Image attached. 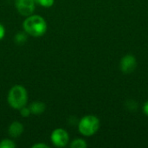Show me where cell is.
I'll return each instance as SVG.
<instances>
[{"mask_svg": "<svg viewBox=\"0 0 148 148\" xmlns=\"http://www.w3.org/2000/svg\"><path fill=\"white\" fill-rule=\"evenodd\" d=\"M7 101L13 109L19 110L25 107L28 102V92L26 88L22 85L13 86L8 93Z\"/></svg>", "mask_w": 148, "mask_h": 148, "instance_id": "obj_2", "label": "cell"}, {"mask_svg": "<svg viewBox=\"0 0 148 148\" xmlns=\"http://www.w3.org/2000/svg\"><path fill=\"white\" fill-rule=\"evenodd\" d=\"M27 34V33H26ZM24 32H18L15 37H14V40L15 42L17 43V44H23L26 40H27V35H26Z\"/></svg>", "mask_w": 148, "mask_h": 148, "instance_id": "obj_10", "label": "cell"}, {"mask_svg": "<svg viewBox=\"0 0 148 148\" xmlns=\"http://www.w3.org/2000/svg\"><path fill=\"white\" fill-rule=\"evenodd\" d=\"M137 67V60L133 55L125 56L121 61V70L124 74L133 73Z\"/></svg>", "mask_w": 148, "mask_h": 148, "instance_id": "obj_6", "label": "cell"}, {"mask_svg": "<svg viewBox=\"0 0 148 148\" xmlns=\"http://www.w3.org/2000/svg\"><path fill=\"white\" fill-rule=\"evenodd\" d=\"M5 36V29L3 27V25L2 23H0V41H2L3 39Z\"/></svg>", "mask_w": 148, "mask_h": 148, "instance_id": "obj_15", "label": "cell"}, {"mask_svg": "<svg viewBox=\"0 0 148 148\" xmlns=\"http://www.w3.org/2000/svg\"><path fill=\"white\" fill-rule=\"evenodd\" d=\"M143 110H144V113L146 114V115H147L148 116V101L145 103L144 108H143Z\"/></svg>", "mask_w": 148, "mask_h": 148, "instance_id": "obj_17", "label": "cell"}, {"mask_svg": "<svg viewBox=\"0 0 148 148\" xmlns=\"http://www.w3.org/2000/svg\"><path fill=\"white\" fill-rule=\"evenodd\" d=\"M100 127V121L95 115H86L81 119L78 124L79 132L86 137L94 135Z\"/></svg>", "mask_w": 148, "mask_h": 148, "instance_id": "obj_3", "label": "cell"}, {"mask_svg": "<svg viewBox=\"0 0 148 148\" xmlns=\"http://www.w3.org/2000/svg\"><path fill=\"white\" fill-rule=\"evenodd\" d=\"M20 111V115L23 116V117H29L30 114H31V112L29 110V107H23L21 109H19Z\"/></svg>", "mask_w": 148, "mask_h": 148, "instance_id": "obj_14", "label": "cell"}, {"mask_svg": "<svg viewBox=\"0 0 148 148\" xmlns=\"http://www.w3.org/2000/svg\"><path fill=\"white\" fill-rule=\"evenodd\" d=\"M35 3V0H16V8L20 15L29 16L34 12Z\"/></svg>", "mask_w": 148, "mask_h": 148, "instance_id": "obj_5", "label": "cell"}, {"mask_svg": "<svg viewBox=\"0 0 148 148\" xmlns=\"http://www.w3.org/2000/svg\"><path fill=\"white\" fill-rule=\"evenodd\" d=\"M23 28L28 35L34 37H40L46 33L48 25L45 19L41 16L30 15L23 21Z\"/></svg>", "mask_w": 148, "mask_h": 148, "instance_id": "obj_1", "label": "cell"}, {"mask_svg": "<svg viewBox=\"0 0 148 148\" xmlns=\"http://www.w3.org/2000/svg\"><path fill=\"white\" fill-rule=\"evenodd\" d=\"M29 108L31 112V114L40 115L44 113L46 109V105L42 101H34L29 106Z\"/></svg>", "mask_w": 148, "mask_h": 148, "instance_id": "obj_8", "label": "cell"}, {"mask_svg": "<svg viewBox=\"0 0 148 148\" xmlns=\"http://www.w3.org/2000/svg\"><path fill=\"white\" fill-rule=\"evenodd\" d=\"M126 107L129 111H134L138 108V104L134 100H128L126 102Z\"/></svg>", "mask_w": 148, "mask_h": 148, "instance_id": "obj_13", "label": "cell"}, {"mask_svg": "<svg viewBox=\"0 0 148 148\" xmlns=\"http://www.w3.org/2000/svg\"><path fill=\"white\" fill-rule=\"evenodd\" d=\"M50 140L55 147H64L69 144V135L66 130L62 128H56L52 132Z\"/></svg>", "mask_w": 148, "mask_h": 148, "instance_id": "obj_4", "label": "cell"}, {"mask_svg": "<svg viewBox=\"0 0 148 148\" xmlns=\"http://www.w3.org/2000/svg\"><path fill=\"white\" fill-rule=\"evenodd\" d=\"M49 147L46 144H43V143H37V144H35L32 146V148H49Z\"/></svg>", "mask_w": 148, "mask_h": 148, "instance_id": "obj_16", "label": "cell"}, {"mask_svg": "<svg viewBox=\"0 0 148 148\" xmlns=\"http://www.w3.org/2000/svg\"><path fill=\"white\" fill-rule=\"evenodd\" d=\"M35 2L45 8H49L55 3V0H35Z\"/></svg>", "mask_w": 148, "mask_h": 148, "instance_id": "obj_12", "label": "cell"}, {"mask_svg": "<svg viewBox=\"0 0 148 148\" xmlns=\"http://www.w3.org/2000/svg\"><path fill=\"white\" fill-rule=\"evenodd\" d=\"M69 146L71 148H86L88 147V144L82 139H75L71 142Z\"/></svg>", "mask_w": 148, "mask_h": 148, "instance_id": "obj_9", "label": "cell"}, {"mask_svg": "<svg viewBox=\"0 0 148 148\" xmlns=\"http://www.w3.org/2000/svg\"><path fill=\"white\" fill-rule=\"evenodd\" d=\"M23 133V125L19 121H13L9 128H8V134L11 138H18L20 137Z\"/></svg>", "mask_w": 148, "mask_h": 148, "instance_id": "obj_7", "label": "cell"}, {"mask_svg": "<svg viewBox=\"0 0 148 148\" xmlns=\"http://www.w3.org/2000/svg\"><path fill=\"white\" fill-rule=\"evenodd\" d=\"M16 145L15 142L9 139H3L0 141V148H15Z\"/></svg>", "mask_w": 148, "mask_h": 148, "instance_id": "obj_11", "label": "cell"}]
</instances>
